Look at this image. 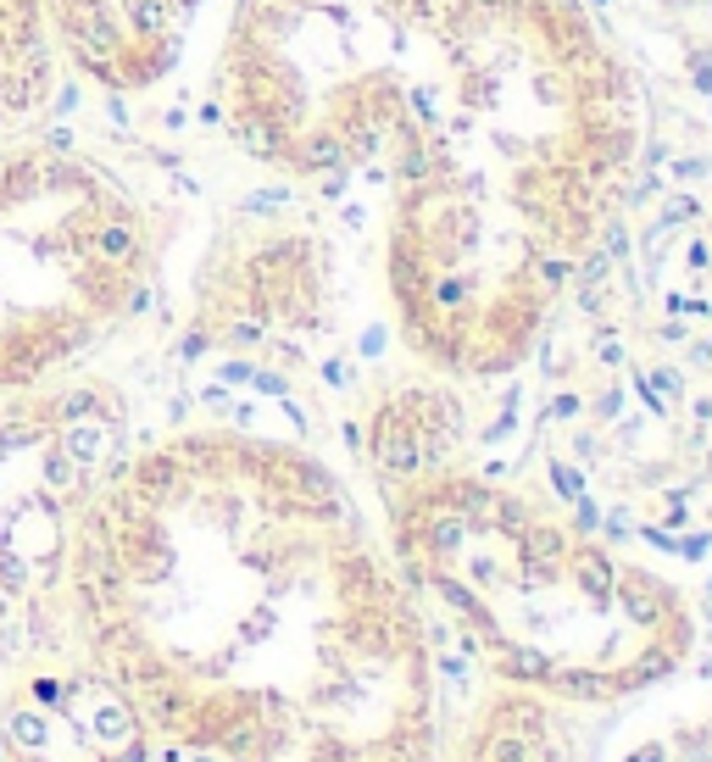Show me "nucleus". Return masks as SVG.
<instances>
[{"label":"nucleus","mask_w":712,"mask_h":762,"mask_svg":"<svg viewBox=\"0 0 712 762\" xmlns=\"http://www.w3.org/2000/svg\"><path fill=\"white\" fill-rule=\"evenodd\" d=\"M151 273V212L112 161L34 128L0 139V395L112 340Z\"/></svg>","instance_id":"3"},{"label":"nucleus","mask_w":712,"mask_h":762,"mask_svg":"<svg viewBox=\"0 0 712 762\" xmlns=\"http://www.w3.org/2000/svg\"><path fill=\"white\" fill-rule=\"evenodd\" d=\"M490 762H523V740H501V746L490 751Z\"/></svg>","instance_id":"7"},{"label":"nucleus","mask_w":712,"mask_h":762,"mask_svg":"<svg viewBox=\"0 0 712 762\" xmlns=\"http://www.w3.org/2000/svg\"><path fill=\"white\" fill-rule=\"evenodd\" d=\"M67 56L45 0H0V139L29 134L62 96Z\"/></svg>","instance_id":"6"},{"label":"nucleus","mask_w":712,"mask_h":762,"mask_svg":"<svg viewBox=\"0 0 712 762\" xmlns=\"http://www.w3.org/2000/svg\"><path fill=\"white\" fill-rule=\"evenodd\" d=\"M212 107L290 184H385L401 334L463 379L534 346L646 145L590 0H223Z\"/></svg>","instance_id":"1"},{"label":"nucleus","mask_w":712,"mask_h":762,"mask_svg":"<svg viewBox=\"0 0 712 762\" xmlns=\"http://www.w3.org/2000/svg\"><path fill=\"white\" fill-rule=\"evenodd\" d=\"M118 462V401L101 384H34L0 406V635L67 613V551Z\"/></svg>","instance_id":"4"},{"label":"nucleus","mask_w":712,"mask_h":762,"mask_svg":"<svg viewBox=\"0 0 712 762\" xmlns=\"http://www.w3.org/2000/svg\"><path fill=\"white\" fill-rule=\"evenodd\" d=\"M67 624L156 729L256 746L290 673L412 657V613L345 490L307 451L185 429L118 451L67 551Z\"/></svg>","instance_id":"2"},{"label":"nucleus","mask_w":712,"mask_h":762,"mask_svg":"<svg viewBox=\"0 0 712 762\" xmlns=\"http://www.w3.org/2000/svg\"><path fill=\"white\" fill-rule=\"evenodd\" d=\"M212 0H45L67 72L140 96L178 67Z\"/></svg>","instance_id":"5"}]
</instances>
